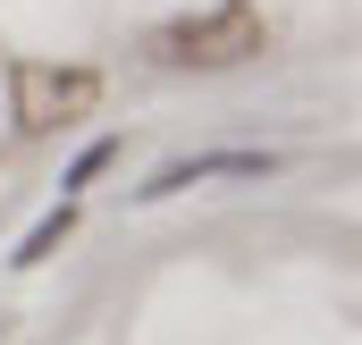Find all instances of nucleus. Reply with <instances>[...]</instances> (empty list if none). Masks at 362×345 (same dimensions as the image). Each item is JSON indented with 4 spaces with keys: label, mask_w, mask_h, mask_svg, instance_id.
Masks as SVG:
<instances>
[{
    "label": "nucleus",
    "mask_w": 362,
    "mask_h": 345,
    "mask_svg": "<svg viewBox=\"0 0 362 345\" xmlns=\"http://www.w3.org/2000/svg\"><path fill=\"white\" fill-rule=\"evenodd\" d=\"M152 68H194V76H219V68H245L270 51V17L253 0H219V8H194V17H169L152 42Z\"/></svg>",
    "instance_id": "nucleus-1"
},
{
    "label": "nucleus",
    "mask_w": 362,
    "mask_h": 345,
    "mask_svg": "<svg viewBox=\"0 0 362 345\" xmlns=\"http://www.w3.org/2000/svg\"><path fill=\"white\" fill-rule=\"evenodd\" d=\"M8 110H17V135H59V127H76L101 110V76L93 68H59V59H17V76H8Z\"/></svg>",
    "instance_id": "nucleus-2"
}]
</instances>
